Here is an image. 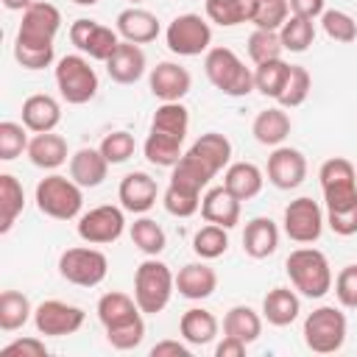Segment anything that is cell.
I'll return each mask as SVG.
<instances>
[{"label": "cell", "mask_w": 357, "mask_h": 357, "mask_svg": "<svg viewBox=\"0 0 357 357\" xmlns=\"http://www.w3.org/2000/svg\"><path fill=\"white\" fill-rule=\"evenodd\" d=\"M145 337V321L137 318V321H128L123 326H114V329H106V340L112 349L117 351H128V349H137Z\"/></svg>", "instance_id": "cell-48"}, {"label": "cell", "mask_w": 357, "mask_h": 357, "mask_svg": "<svg viewBox=\"0 0 357 357\" xmlns=\"http://www.w3.org/2000/svg\"><path fill=\"white\" fill-rule=\"evenodd\" d=\"M156 195H159V187L156 181L142 173V170H134L128 176H123L120 187H117V198H120V206L126 212H134V215H142L148 212L153 204H156Z\"/></svg>", "instance_id": "cell-19"}, {"label": "cell", "mask_w": 357, "mask_h": 357, "mask_svg": "<svg viewBox=\"0 0 357 357\" xmlns=\"http://www.w3.org/2000/svg\"><path fill=\"white\" fill-rule=\"evenodd\" d=\"M173 290H176V276L162 259L148 257L137 268V273H134V301L139 304V310L145 315L162 312L167 307Z\"/></svg>", "instance_id": "cell-4"}, {"label": "cell", "mask_w": 357, "mask_h": 357, "mask_svg": "<svg viewBox=\"0 0 357 357\" xmlns=\"http://www.w3.org/2000/svg\"><path fill=\"white\" fill-rule=\"evenodd\" d=\"M61 28V14L53 3L36 0L22 11V22L17 28L14 45H31V47H50L56 33Z\"/></svg>", "instance_id": "cell-10"}, {"label": "cell", "mask_w": 357, "mask_h": 357, "mask_svg": "<svg viewBox=\"0 0 357 357\" xmlns=\"http://www.w3.org/2000/svg\"><path fill=\"white\" fill-rule=\"evenodd\" d=\"M0 357H47V346L39 337H17L0 349Z\"/></svg>", "instance_id": "cell-52"}, {"label": "cell", "mask_w": 357, "mask_h": 357, "mask_svg": "<svg viewBox=\"0 0 357 357\" xmlns=\"http://www.w3.org/2000/svg\"><path fill=\"white\" fill-rule=\"evenodd\" d=\"M59 273L61 279H67L70 284H78V287H98L106 273H109V259L103 251L98 248H67L61 257H59Z\"/></svg>", "instance_id": "cell-8"}, {"label": "cell", "mask_w": 357, "mask_h": 357, "mask_svg": "<svg viewBox=\"0 0 357 357\" xmlns=\"http://www.w3.org/2000/svg\"><path fill=\"white\" fill-rule=\"evenodd\" d=\"M279 39H282V47L290 50V53H304L312 39H315V25L312 20H304V17H287V22L279 28Z\"/></svg>", "instance_id": "cell-39"}, {"label": "cell", "mask_w": 357, "mask_h": 357, "mask_svg": "<svg viewBox=\"0 0 357 357\" xmlns=\"http://www.w3.org/2000/svg\"><path fill=\"white\" fill-rule=\"evenodd\" d=\"M176 290L178 296L190 298V301H201L209 298L218 290V273L215 268H209L206 262H190L178 271L176 276Z\"/></svg>", "instance_id": "cell-22"}, {"label": "cell", "mask_w": 357, "mask_h": 357, "mask_svg": "<svg viewBox=\"0 0 357 357\" xmlns=\"http://www.w3.org/2000/svg\"><path fill=\"white\" fill-rule=\"evenodd\" d=\"M201 218L206 223L234 229L240 223V198H234L226 187H212L201 198Z\"/></svg>", "instance_id": "cell-21"}, {"label": "cell", "mask_w": 357, "mask_h": 357, "mask_svg": "<svg viewBox=\"0 0 357 357\" xmlns=\"http://www.w3.org/2000/svg\"><path fill=\"white\" fill-rule=\"evenodd\" d=\"M284 271L290 284L307 298H324L332 290V268L324 251L318 248H296L284 259Z\"/></svg>", "instance_id": "cell-2"}, {"label": "cell", "mask_w": 357, "mask_h": 357, "mask_svg": "<svg viewBox=\"0 0 357 357\" xmlns=\"http://www.w3.org/2000/svg\"><path fill=\"white\" fill-rule=\"evenodd\" d=\"M25 206V190L11 173H0V231H11Z\"/></svg>", "instance_id": "cell-35"}, {"label": "cell", "mask_w": 357, "mask_h": 357, "mask_svg": "<svg viewBox=\"0 0 357 357\" xmlns=\"http://www.w3.org/2000/svg\"><path fill=\"white\" fill-rule=\"evenodd\" d=\"M106 73L114 84H137L145 75V53L134 42H120L106 59Z\"/></svg>", "instance_id": "cell-20"}, {"label": "cell", "mask_w": 357, "mask_h": 357, "mask_svg": "<svg viewBox=\"0 0 357 357\" xmlns=\"http://www.w3.org/2000/svg\"><path fill=\"white\" fill-rule=\"evenodd\" d=\"M287 6L296 17H304V20H315L324 14V0H287Z\"/></svg>", "instance_id": "cell-54"}, {"label": "cell", "mask_w": 357, "mask_h": 357, "mask_svg": "<svg viewBox=\"0 0 357 357\" xmlns=\"http://www.w3.org/2000/svg\"><path fill=\"white\" fill-rule=\"evenodd\" d=\"M223 335H231L243 343H254L262 335V318L248 304H237L223 315Z\"/></svg>", "instance_id": "cell-34"}, {"label": "cell", "mask_w": 357, "mask_h": 357, "mask_svg": "<svg viewBox=\"0 0 357 357\" xmlns=\"http://www.w3.org/2000/svg\"><path fill=\"white\" fill-rule=\"evenodd\" d=\"M310 86H312V78H310V73H307V67H301V64H290V75H287V81H284V89L279 92V106L282 109H296V106H301L304 100H307V95H310Z\"/></svg>", "instance_id": "cell-40"}, {"label": "cell", "mask_w": 357, "mask_h": 357, "mask_svg": "<svg viewBox=\"0 0 357 357\" xmlns=\"http://www.w3.org/2000/svg\"><path fill=\"white\" fill-rule=\"evenodd\" d=\"M73 3H78V6H95L98 0H73Z\"/></svg>", "instance_id": "cell-57"}, {"label": "cell", "mask_w": 357, "mask_h": 357, "mask_svg": "<svg viewBox=\"0 0 357 357\" xmlns=\"http://www.w3.org/2000/svg\"><path fill=\"white\" fill-rule=\"evenodd\" d=\"M151 92L153 98H159L162 103H170V100H181L190 86H192V78L187 73V67L176 64V61H159L153 70H151Z\"/></svg>", "instance_id": "cell-18"}, {"label": "cell", "mask_w": 357, "mask_h": 357, "mask_svg": "<svg viewBox=\"0 0 357 357\" xmlns=\"http://www.w3.org/2000/svg\"><path fill=\"white\" fill-rule=\"evenodd\" d=\"M290 128H293V123H290V117H287V112H284L282 106H271V109L259 112V114L254 117V123H251L254 139H257L259 145H271V148L282 145V142L287 139Z\"/></svg>", "instance_id": "cell-28"}, {"label": "cell", "mask_w": 357, "mask_h": 357, "mask_svg": "<svg viewBox=\"0 0 357 357\" xmlns=\"http://www.w3.org/2000/svg\"><path fill=\"white\" fill-rule=\"evenodd\" d=\"M100 153L109 159V165H123V162H128L131 156H134V151H137V142H134V137L128 134V131H112V134H106L103 139H100Z\"/></svg>", "instance_id": "cell-45"}, {"label": "cell", "mask_w": 357, "mask_h": 357, "mask_svg": "<svg viewBox=\"0 0 357 357\" xmlns=\"http://www.w3.org/2000/svg\"><path fill=\"white\" fill-rule=\"evenodd\" d=\"M131 3H142V0H131Z\"/></svg>", "instance_id": "cell-58"}, {"label": "cell", "mask_w": 357, "mask_h": 357, "mask_svg": "<svg viewBox=\"0 0 357 357\" xmlns=\"http://www.w3.org/2000/svg\"><path fill=\"white\" fill-rule=\"evenodd\" d=\"M56 86L61 92V98L73 106L89 103L98 92V73L95 67H89V61L78 53L61 56L56 61Z\"/></svg>", "instance_id": "cell-7"}, {"label": "cell", "mask_w": 357, "mask_h": 357, "mask_svg": "<svg viewBox=\"0 0 357 357\" xmlns=\"http://www.w3.org/2000/svg\"><path fill=\"white\" fill-rule=\"evenodd\" d=\"M14 59L20 67L25 70H45L53 64L56 59V50L53 45L50 47H31V45H14Z\"/></svg>", "instance_id": "cell-49"}, {"label": "cell", "mask_w": 357, "mask_h": 357, "mask_svg": "<svg viewBox=\"0 0 357 357\" xmlns=\"http://www.w3.org/2000/svg\"><path fill=\"white\" fill-rule=\"evenodd\" d=\"M28 128L22 123H14V120H3L0 123V159L3 162H11L17 159L22 151H28Z\"/></svg>", "instance_id": "cell-44"}, {"label": "cell", "mask_w": 357, "mask_h": 357, "mask_svg": "<svg viewBox=\"0 0 357 357\" xmlns=\"http://www.w3.org/2000/svg\"><path fill=\"white\" fill-rule=\"evenodd\" d=\"M178 332L190 346H206L218 337V318L204 307H192L181 315Z\"/></svg>", "instance_id": "cell-32"}, {"label": "cell", "mask_w": 357, "mask_h": 357, "mask_svg": "<svg viewBox=\"0 0 357 357\" xmlns=\"http://www.w3.org/2000/svg\"><path fill=\"white\" fill-rule=\"evenodd\" d=\"M128 234H131V243H134L142 254H148V257L162 254L165 245H167L165 229H162L156 220H151V218H139V220H134L131 229H128Z\"/></svg>", "instance_id": "cell-38"}, {"label": "cell", "mask_w": 357, "mask_h": 357, "mask_svg": "<svg viewBox=\"0 0 357 357\" xmlns=\"http://www.w3.org/2000/svg\"><path fill=\"white\" fill-rule=\"evenodd\" d=\"M117 36H120L117 31H112V28L95 22V20H86V17H81L70 25V42L84 56H89L95 61H106L117 50V45H120Z\"/></svg>", "instance_id": "cell-15"}, {"label": "cell", "mask_w": 357, "mask_h": 357, "mask_svg": "<svg viewBox=\"0 0 357 357\" xmlns=\"http://www.w3.org/2000/svg\"><path fill=\"white\" fill-rule=\"evenodd\" d=\"M262 170L254 165V162H234V165H229L226 167V173H223V187L234 195V198H240V201H251V198H257L259 195V190H262Z\"/></svg>", "instance_id": "cell-30"}, {"label": "cell", "mask_w": 357, "mask_h": 357, "mask_svg": "<svg viewBox=\"0 0 357 357\" xmlns=\"http://www.w3.org/2000/svg\"><path fill=\"white\" fill-rule=\"evenodd\" d=\"M318 178H321L326 209H343L357 204V170L349 159L343 156L326 159L318 170Z\"/></svg>", "instance_id": "cell-9"}, {"label": "cell", "mask_w": 357, "mask_h": 357, "mask_svg": "<svg viewBox=\"0 0 357 357\" xmlns=\"http://www.w3.org/2000/svg\"><path fill=\"white\" fill-rule=\"evenodd\" d=\"M162 25L156 20V14L145 11V8H126L117 14V33L123 36V42H134V45H145L153 42L159 36Z\"/></svg>", "instance_id": "cell-24"}, {"label": "cell", "mask_w": 357, "mask_h": 357, "mask_svg": "<svg viewBox=\"0 0 357 357\" xmlns=\"http://www.w3.org/2000/svg\"><path fill=\"white\" fill-rule=\"evenodd\" d=\"M31 3H36V0H3V6H6L8 11H25Z\"/></svg>", "instance_id": "cell-56"}, {"label": "cell", "mask_w": 357, "mask_h": 357, "mask_svg": "<svg viewBox=\"0 0 357 357\" xmlns=\"http://www.w3.org/2000/svg\"><path fill=\"white\" fill-rule=\"evenodd\" d=\"M245 346L248 343H243V340H237L231 335H223V340L215 346V357H243L245 354Z\"/></svg>", "instance_id": "cell-55"}, {"label": "cell", "mask_w": 357, "mask_h": 357, "mask_svg": "<svg viewBox=\"0 0 357 357\" xmlns=\"http://www.w3.org/2000/svg\"><path fill=\"white\" fill-rule=\"evenodd\" d=\"M284 234L293 240V243H315L324 231V212L318 206V201L301 195L296 201H290L284 206Z\"/></svg>", "instance_id": "cell-14"}, {"label": "cell", "mask_w": 357, "mask_h": 357, "mask_svg": "<svg viewBox=\"0 0 357 357\" xmlns=\"http://www.w3.org/2000/svg\"><path fill=\"white\" fill-rule=\"evenodd\" d=\"M287 14H290L287 0H259L251 22L257 28H265V31H279L287 22Z\"/></svg>", "instance_id": "cell-46"}, {"label": "cell", "mask_w": 357, "mask_h": 357, "mask_svg": "<svg viewBox=\"0 0 357 357\" xmlns=\"http://www.w3.org/2000/svg\"><path fill=\"white\" fill-rule=\"evenodd\" d=\"M84 310L59 298H47L33 310V326L39 335L45 337H64V335H75L84 326Z\"/></svg>", "instance_id": "cell-13"}, {"label": "cell", "mask_w": 357, "mask_h": 357, "mask_svg": "<svg viewBox=\"0 0 357 357\" xmlns=\"http://www.w3.org/2000/svg\"><path fill=\"white\" fill-rule=\"evenodd\" d=\"M126 229V215L120 206H112V204H103V206H95L89 212H84L78 218V237L89 245H109L114 240H120Z\"/></svg>", "instance_id": "cell-12"}, {"label": "cell", "mask_w": 357, "mask_h": 357, "mask_svg": "<svg viewBox=\"0 0 357 357\" xmlns=\"http://www.w3.org/2000/svg\"><path fill=\"white\" fill-rule=\"evenodd\" d=\"M287 75H290V64L282 61V59L257 64V70H254V89H259L265 98H273V100H276L279 92L284 89Z\"/></svg>", "instance_id": "cell-37"}, {"label": "cell", "mask_w": 357, "mask_h": 357, "mask_svg": "<svg viewBox=\"0 0 357 357\" xmlns=\"http://www.w3.org/2000/svg\"><path fill=\"white\" fill-rule=\"evenodd\" d=\"M162 204H165V209H167L170 215H176V218H192V215L201 209V195H195V192H187V190H178V187L167 184Z\"/></svg>", "instance_id": "cell-47"}, {"label": "cell", "mask_w": 357, "mask_h": 357, "mask_svg": "<svg viewBox=\"0 0 357 357\" xmlns=\"http://www.w3.org/2000/svg\"><path fill=\"white\" fill-rule=\"evenodd\" d=\"M165 42L176 56H201L212 45V28L201 14H178L167 25Z\"/></svg>", "instance_id": "cell-11"}, {"label": "cell", "mask_w": 357, "mask_h": 357, "mask_svg": "<svg viewBox=\"0 0 357 357\" xmlns=\"http://www.w3.org/2000/svg\"><path fill=\"white\" fill-rule=\"evenodd\" d=\"M259 0H204L206 17L220 28H234L240 22H251Z\"/></svg>", "instance_id": "cell-33"}, {"label": "cell", "mask_w": 357, "mask_h": 357, "mask_svg": "<svg viewBox=\"0 0 357 357\" xmlns=\"http://www.w3.org/2000/svg\"><path fill=\"white\" fill-rule=\"evenodd\" d=\"M307 178V159L298 148L276 145L268 156V181L276 190H296Z\"/></svg>", "instance_id": "cell-17"}, {"label": "cell", "mask_w": 357, "mask_h": 357, "mask_svg": "<svg viewBox=\"0 0 357 357\" xmlns=\"http://www.w3.org/2000/svg\"><path fill=\"white\" fill-rule=\"evenodd\" d=\"M98 318H100L103 329H114V326H123L128 321L142 318V310L131 296L112 290V293H103L98 298Z\"/></svg>", "instance_id": "cell-27"}, {"label": "cell", "mask_w": 357, "mask_h": 357, "mask_svg": "<svg viewBox=\"0 0 357 357\" xmlns=\"http://www.w3.org/2000/svg\"><path fill=\"white\" fill-rule=\"evenodd\" d=\"M282 39H279V31H265V28H257L251 36H248V56L254 64H265V61H273V59H282Z\"/></svg>", "instance_id": "cell-42"}, {"label": "cell", "mask_w": 357, "mask_h": 357, "mask_svg": "<svg viewBox=\"0 0 357 357\" xmlns=\"http://www.w3.org/2000/svg\"><path fill=\"white\" fill-rule=\"evenodd\" d=\"M204 73L209 84L229 98H245L254 89V73L231 47H209L204 59Z\"/></svg>", "instance_id": "cell-3"}, {"label": "cell", "mask_w": 357, "mask_h": 357, "mask_svg": "<svg viewBox=\"0 0 357 357\" xmlns=\"http://www.w3.org/2000/svg\"><path fill=\"white\" fill-rule=\"evenodd\" d=\"M81 190L84 187L67 176H59V173L45 176L36 184V206L42 215H47L53 220H73L81 215V206H84Z\"/></svg>", "instance_id": "cell-5"}, {"label": "cell", "mask_w": 357, "mask_h": 357, "mask_svg": "<svg viewBox=\"0 0 357 357\" xmlns=\"http://www.w3.org/2000/svg\"><path fill=\"white\" fill-rule=\"evenodd\" d=\"M218 173H220V167H218L209 156H204L201 151H195V148L190 145V151L181 153V159L173 165L170 184L178 187V190H187V192L201 195V190H204Z\"/></svg>", "instance_id": "cell-16"}, {"label": "cell", "mask_w": 357, "mask_h": 357, "mask_svg": "<svg viewBox=\"0 0 357 357\" xmlns=\"http://www.w3.org/2000/svg\"><path fill=\"white\" fill-rule=\"evenodd\" d=\"M106 173H109V159L100 153V148H78L70 156V178L84 190L103 184Z\"/></svg>", "instance_id": "cell-25"}, {"label": "cell", "mask_w": 357, "mask_h": 357, "mask_svg": "<svg viewBox=\"0 0 357 357\" xmlns=\"http://www.w3.org/2000/svg\"><path fill=\"white\" fill-rule=\"evenodd\" d=\"M61 123V106L50 95H31L22 100V126L33 134L53 131Z\"/></svg>", "instance_id": "cell-23"}, {"label": "cell", "mask_w": 357, "mask_h": 357, "mask_svg": "<svg viewBox=\"0 0 357 357\" xmlns=\"http://www.w3.org/2000/svg\"><path fill=\"white\" fill-rule=\"evenodd\" d=\"M304 343L315 354L340 351L346 343V315L337 307H318L304 318Z\"/></svg>", "instance_id": "cell-6"}, {"label": "cell", "mask_w": 357, "mask_h": 357, "mask_svg": "<svg viewBox=\"0 0 357 357\" xmlns=\"http://www.w3.org/2000/svg\"><path fill=\"white\" fill-rule=\"evenodd\" d=\"M326 226L340 237L357 234V204L343 209H326Z\"/></svg>", "instance_id": "cell-51"}, {"label": "cell", "mask_w": 357, "mask_h": 357, "mask_svg": "<svg viewBox=\"0 0 357 357\" xmlns=\"http://www.w3.org/2000/svg\"><path fill=\"white\" fill-rule=\"evenodd\" d=\"M31 315H33V307H31L25 293H20V290H3L0 293V329L3 332L22 329Z\"/></svg>", "instance_id": "cell-36"}, {"label": "cell", "mask_w": 357, "mask_h": 357, "mask_svg": "<svg viewBox=\"0 0 357 357\" xmlns=\"http://www.w3.org/2000/svg\"><path fill=\"white\" fill-rule=\"evenodd\" d=\"M321 25H324V33H326L329 39H335V42L349 45V42L357 39V22H354V17L346 14V11H340V8L324 11V14H321Z\"/></svg>", "instance_id": "cell-43"}, {"label": "cell", "mask_w": 357, "mask_h": 357, "mask_svg": "<svg viewBox=\"0 0 357 357\" xmlns=\"http://www.w3.org/2000/svg\"><path fill=\"white\" fill-rule=\"evenodd\" d=\"M279 248V229L271 218H251L243 231V251L251 259H265Z\"/></svg>", "instance_id": "cell-26"}, {"label": "cell", "mask_w": 357, "mask_h": 357, "mask_svg": "<svg viewBox=\"0 0 357 357\" xmlns=\"http://www.w3.org/2000/svg\"><path fill=\"white\" fill-rule=\"evenodd\" d=\"M151 357H190V343L178 340H162L151 349Z\"/></svg>", "instance_id": "cell-53"}, {"label": "cell", "mask_w": 357, "mask_h": 357, "mask_svg": "<svg viewBox=\"0 0 357 357\" xmlns=\"http://www.w3.org/2000/svg\"><path fill=\"white\" fill-rule=\"evenodd\" d=\"M335 296H337L340 307L357 310V265L340 268V273L335 276Z\"/></svg>", "instance_id": "cell-50"}, {"label": "cell", "mask_w": 357, "mask_h": 357, "mask_svg": "<svg viewBox=\"0 0 357 357\" xmlns=\"http://www.w3.org/2000/svg\"><path fill=\"white\" fill-rule=\"evenodd\" d=\"M28 159L31 165L42 167V170H56L67 162V139L61 134H53V131H45V134H36L31 142H28Z\"/></svg>", "instance_id": "cell-29"}, {"label": "cell", "mask_w": 357, "mask_h": 357, "mask_svg": "<svg viewBox=\"0 0 357 357\" xmlns=\"http://www.w3.org/2000/svg\"><path fill=\"white\" fill-rule=\"evenodd\" d=\"M226 231H229V229L215 226V223L198 229L195 237H192V251H195L201 259H218V257H223L226 248H229V234H226Z\"/></svg>", "instance_id": "cell-41"}, {"label": "cell", "mask_w": 357, "mask_h": 357, "mask_svg": "<svg viewBox=\"0 0 357 357\" xmlns=\"http://www.w3.org/2000/svg\"><path fill=\"white\" fill-rule=\"evenodd\" d=\"M301 312V301L290 287H273L262 298V318L271 326H290Z\"/></svg>", "instance_id": "cell-31"}, {"label": "cell", "mask_w": 357, "mask_h": 357, "mask_svg": "<svg viewBox=\"0 0 357 357\" xmlns=\"http://www.w3.org/2000/svg\"><path fill=\"white\" fill-rule=\"evenodd\" d=\"M187 128H190L187 106L181 100L162 103L153 112L151 131H148V139L142 145L145 159L151 165H156V167H173L181 159V145H184Z\"/></svg>", "instance_id": "cell-1"}]
</instances>
